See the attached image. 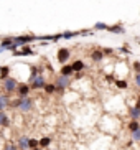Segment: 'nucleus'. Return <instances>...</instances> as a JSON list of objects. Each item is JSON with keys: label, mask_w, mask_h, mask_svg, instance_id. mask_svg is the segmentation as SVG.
Returning a JSON list of instances; mask_svg holds the SVG:
<instances>
[{"label": "nucleus", "mask_w": 140, "mask_h": 150, "mask_svg": "<svg viewBox=\"0 0 140 150\" xmlns=\"http://www.w3.org/2000/svg\"><path fill=\"white\" fill-rule=\"evenodd\" d=\"M17 89H18V81L15 79V78H7L5 81H2V91H4L5 94H13V93H17Z\"/></svg>", "instance_id": "nucleus-1"}, {"label": "nucleus", "mask_w": 140, "mask_h": 150, "mask_svg": "<svg viewBox=\"0 0 140 150\" xmlns=\"http://www.w3.org/2000/svg\"><path fill=\"white\" fill-rule=\"evenodd\" d=\"M56 93H59V94H63L66 91V89L71 86V78H66V76H58L56 78Z\"/></svg>", "instance_id": "nucleus-2"}, {"label": "nucleus", "mask_w": 140, "mask_h": 150, "mask_svg": "<svg viewBox=\"0 0 140 150\" xmlns=\"http://www.w3.org/2000/svg\"><path fill=\"white\" fill-rule=\"evenodd\" d=\"M33 106H35V102H33V99H31L30 96H28V97H22V104H20L18 110L23 112V114H28V112L33 109Z\"/></svg>", "instance_id": "nucleus-3"}, {"label": "nucleus", "mask_w": 140, "mask_h": 150, "mask_svg": "<svg viewBox=\"0 0 140 150\" xmlns=\"http://www.w3.org/2000/svg\"><path fill=\"white\" fill-rule=\"evenodd\" d=\"M56 58H58V61L61 63V64H66V61L71 58V50L59 48V50H58V53H56Z\"/></svg>", "instance_id": "nucleus-4"}, {"label": "nucleus", "mask_w": 140, "mask_h": 150, "mask_svg": "<svg viewBox=\"0 0 140 150\" xmlns=\"http://www.w3.org/2000/svg\"><path fill=\"white\" fill-rule=\"evenodd\" d=\"M46 84H48V83H46V79H45V76L40 74L35 81H31L30 86H31V89H33V91H38V89H45V86H46Z\"/></svg>", "instance_id": "nucleus-5"}, {"label": "nucleus", "mask_w": 140, "mask_h": 150, "mask_svg": "<svg viewBox=\"0 0 140 150\" xmlns=\"http://www.w3.org/2000/svg\"><path fill=\"white\" fill-rule=\"evenodd\" d=\"M30 91H31V86H30V83H22V84H18L17 94H18V97H28V94H30Z\"/></svg>", "instance_id": "nucleus-6"}, {"label": "nucleus", "mask_w": 140, "mask_h": 150, "mask_svg": "<svg viewBox=\"0 0 140 150\" xmlns=\"http://www.w3.org/2000/svg\"><path fill=\"white\" fill-rule=\"evenodd\" d=\"M110 33H114V35H125V28H124V25L120 22H117L115 25H109V30Z\"/></svg>", "instance_id": "nucleus-7"}, {"label": "nucleus", "mask_w": 140, "mask_h": 150, "mask_svg": "<svg viewBox=\"0 0 140 150\" xmlns=\"http://www.w3.org/2000/svg\"><path fill=\"white\" fill-rule=\"evenodd\" d=\"M28 142H30V137L26 135H22L17 139V147L20 150H30V147H28Z\"/></svg>", "instance_id": "nucleus-8"}, {"label": "nucleus", "mask_w": 140, "mask_h": 150, "mask_svg": "<svg viewBox=\"0 0 140 150\" xmlns=\"http://www.w3.org/2000/svg\"><path fill=\"white\" fill-rule=\"evenodd\" d=\"M13 43H15L13 36H5V38H2V41H0V48H4V50H10V48L13 46Z\"/></svg>", "instance_id": "nucleus-9"}, {"label": "nucleus", "mask_w": 140, "mask_h": 150, "mask_svg": "<svg viewBox=\"0 0 140 150\" xmlns=\"http://www.w3.org/2000/svg\"><path fill=\"white\" fill-rule=\"evenodd\" d=\"M102 58H104V53H102V48H96L94 51L91 53V59L94 63H101Z\"/></svg>", "instance_id": "nucleus-10"}, {"label": "nucleus", "mask_w": 140, "mask_h": 150, "mask_svg": "<svg viewBox=\"0 0 140 150\" xmlns=\"http://www.w3.org/2000/svg\"><path fill=\"white\" fill-rule=\"evenodd\" d=\"M129 117L130 120H140V107L139 106H134L129 109Z\"/></svg>", "instance_id": "nucleus-11"}, {"label": "nucleus", "mask_w": 140, "mask_h": 150, "mask_svg": "<svg viewBox=\"0 0 140 150\" xmlns=\"http://www.w3.org/2000/svg\"><path fill=\"white\" fill-rule=\"evenodd\" d=\"M0 127H2V129L10 127V119H8V114H7L5 110H2V112H0Z\"/></svg>", "instance_id": "nucleus-12"}, {"label": "nucleus", "mask_w": 140, "mask_h": 150, "mask_svg": "<svg viewBox=\"0 0 140 150\" xmlns=\"http://www.w3.org/2000/svg\"><path fill=\"white\" fill-rule=\"evenodd\" d=\"M59 74L66 76V78H71V76L74 74V69H73V66H71V64H63L61 71H59Z\"/></svg>", "instance_id": "nucleus-13"}, {"label": "nucleus", "mask_w": 140, "mask_h": 150, "mask_svg": "<svg viewBox=\"0 0 140 150\" xmlns=\"http://www.w3.org/2000/svg\"><path fill=\"white\" fill-rule=\"evenodd\" d=\"M71 66H73V69H74V73H83L84 68H86V64H84L83 59H76V61L71 63Z\"/></svg>", "instance_id": "nucleus-14"}, {"label": "nucleus", "mask_w": 140, "mask_h": 150, "mask_svg": "<svg viewBox=\"0 0 140 150\" xmlns=\"http://www.w3.org/2000/svg\"><path fill=\"white\" fill-rule=\"evenodd\" d=\"M7 78H10V66L8 64H2L0 66V79L5 81Z\"/></svg>", "instance_id": "nucleus-15"}, {"label": "nucleus", "mask_w": 140, "mask_h": 150, "mask_svg": "<svg viewBox=\"0 0 140 150\" xmlns=\"http://www.w3.org/2000/svg\"><path fill=\"white\" fill-rule=\"evenodd\" d=\"M127 130H129L130 134L140 130V120H130V122L127 124Z\"/></svg>", "instance_id": "nucleus-16"}, {"label": "nucleus", "mask_w": 140, "mask_h": 150, "mask_svg": "<svg viewBox=\"0 0 140 150\" xmlns=\"http://www.w3.org/2000/svg\"><path fill=\"white\" fill-rule=\"evenodd\" d=\"M0 104L4 106V109H7V107H10V104H12V99H10L8 94H0Z\"/></svg>", "instance_id": "nucleus-17"}, {"label": "nucleus", "mask_w": 140, "mask_h": 150, "mask_svg": "<svg viewBox=\"0 0 140 150\" xmlns=\"http://www.w3.org/2000/svg\"><path fill=\"white\" fill-rule=\"evenodd\" d=\"M51 142H53L51 137L45 135V137H41V139H40V147H41V149H48V147L51 145Z\"/></svg>", "instance_id": "nucleus-18"}, {"label": "nucleus", "mask_w": 140, "mask_h": 150, "mask_svg": "<svg viewBox=\"0 0 140 150\" xmlns=\"http://www.w3.org/2000/svg\"><path fill=\"white\" fill-rule=\"evenodd\" d=\"M30 69H31V73H30V81H28V83H31V81H35L36 78H38V76L41 74V69H40L38 66H31Z\"/></svg>", "instance_id": "nucleus-19"}, {"label": "nucleus", "mask_w": 140, "mask_h": 150, "mask_svg": "<svg viewBox=\"0 0 140 150\" xmlns=\"http://www.w3.org/2000/svg\"><path fill=\"white\" fill-rule=\"evenodd\" d=\"M92 30H94V31H104V30L107 31V30H109V25H107V23H102V22H97Z\"/></svg>", "instance_id": "nucleus-20"}, {"label": "nucleus", "mask_w": 140, "mask_h": 150, "mask_svg": "<svg viewBox=\"0 0 140 150\" xmlns=\"http://www.w3.org/2000/svg\"><path fill=\"white\" fill-rule=\"evenodd\" d=\"M43 91L46 94H54V93H56V84H54V83H48L46 86H45Z\"/></svg>", "instance_id": "nucleus-21"}, {"label": "nucleus", "mask_w": 140, "mask_h": 150, "mask_svg": "<svg viewBox=\"0 0 140 150\" xmlns=\"http://www.w3.org/2000/svg\"><path fill=\"white\" fill-rule=\"evenodd\" d=\"M78 35H79V31H64L63 33V40H71V38H74Z\"/></svg>", "instance_id": "nucleus-22"}, {"label": "nucleus", "mask_w": 140, "mask_h": 150, "mask_svg": "<svg viewBox=\"0 0 140 150\" xmlns=\"http://www.w3.org/2000/svg\"><path fill=\"white\" fill-rule=\"evenodd\" d=\"M28 147H30V150H33V149H38V147H40V139H31V137H30V142H28Z\"/></svg>", "instance_id": "nucleus-23"}, {"label": "nucleus", "mask_w": 140, "mask_h": 150, "mask_svg": "<svg viewBox=\"0 0 140 150\" xmlns=\"http://www.w3.org/2000/svg\"><path fill=\"white\" fill-rule=\"evenodd\" d=\"M115 86H117L119 89H127L129 84H127V81H125V79H117V81H115Z\"/></svg>", "instance_id": "nucleus-24"}, {"label": "nucleus", "mask_w": 140, "mask_h": 150, "mask_svg": "<svg viewBox=\"0 0 140 150\" xmlns=\"http://www.w3.org/2000/svg\"><path fill=\"white\" fill-rule=\"evenodd\" d=\"M20 104H22V97H17V99H12V104H10V107H15V109H18V107H20Z\"/></svg>", "instance_id": "nucleus-25"}, {"label": "nucleus", "mask_w": 140, "mask_h": 150, "mask_svg": "<svg viewBox=\"0 0 140 150\" xmlns=\"http://www.w3.org/2000/svg\"><path fill=\"white\" fill-rule=\"evenodd\" d=\"M130 140H132V142H140V130L130 134Z\"/></svg>", "instance_id": "nucleus-26"}, {"label": "nucleus", "mask_w": 140, "mask_h": 150, "mask_svg": "<svg viewBox=\"0 0 140 150\" xmlns=\"http://www.w3.org/2000/svg\"><path fill=\"white\" fill-rule=\"evenodd\" d=\"M4 150H20V149L17 147V144H5Z\"/></svg>", "instance_id": "nucleus-27"}, {"label": "nucleus", "mask_w": 140, "mask_h": 150, "mask_svg": "<svg viewBox=\"0 0 140 150\" xmlns=\"http://www.w3.org/2000/svg\"><path fill=\"white\" fill-rule=\"evenodd\" d=\"M132 68H134V71H135V74H139L140 73V61H134L132 63Z\"/></svg>", "instance_id": "nucleus-28"}, {"label": "nucleus", "mask_w": 140, "mask_h": 150, "mask_svg": "<svg viewBox=\"0 0 140 150\" xmlns=\"http://www.w3.org/2000/svg\"><path fill=\"white\" fill-rule=\"evenodd\" d=\"M102 53H104V56H112V54H114V50L112 48H102Z\"/></svg>", "instance_id": "nucleus-29"}, {"label": "nucleus", "mask_w": 140, "mask_h": 150, "mask_svg": "<svg viewBox=\"0 0 140 150\" xmlns=\"http://www.w3.org/2000/svg\"><path fill=\"white\" fill-rule=\"evenodd\" d=\"M119 53H124V54H130V50H129L127 46H120V48H119Z\"/></svg>", "instance_id": "nucleus-30"}, {"label": "nucleus", "mask_w": 140, "mask_h": 150, "mask_svg": "<svg viewBox=\"0 0 140 150\" xmlns=\"http://www.w3.org/2000/svg\"><path fill=\"white\" fill-rule=\"evenodd\" d=\"M105 81H107V83H115V78L112 74H107L105 76Z\"/></svg>", "instance_id": "nucleus-31"}, {"label": "nucleus", "mask_w": 140, "mask_h": 150, "mask_svg": "<svg viewBox=\"0 0 140 150\" xmlns=\"http://www.w3.org/2000/svg\"><path fill=\"white\" fill-rule=\"evenodd\" d=\"M134 81H135V84L140 88V73H139V74H135V76H134Z\"/></svg>", "instance_id": "nucleus-32"}, {"label": "nucleus", "mask_w": 140, "mask_h": 150, "mask_svg": "<svg viewBox=\"0 0 140 150\" xmlns=\"http://www.w3.org/2000/svg\"><path fill=\"white\" fill-rule=\"evenodd\" d=\"M76 79H79V78H83V73H76V76H74Z\"/></svg>", "instance_id": "nucleus-33"}, {"label": "nucleus", "mask_w": 140, "mask_h": 150, "mask_svg": "<svg viewBox=\"0 0 140 150\" xmlns=\"http://www.w3.org/2000/svg\"><path fill=\"white\" fill-rule=\"evenodd\" d=\"M2 110H5V109H4V106H2V104H0V112H2Z\"/></svg>", "instance_id": "nucleus-34"}, {"label": "nucleus", "mask_w": 140, "mask_h": 150, "mask_svg": "<svg viewBox=\"0 0 140 150\" xmlns=\"http://www.w3.org/2000/svg\"><path fill=\"white\" fill-rule=\"evenodd\" d=\"M33 150H43V149H41V147H38V149H33Z\"/></svg>", "instance_id": "nucleus-35"}, {"label": "nucleus", "mask_w": 140, "mask_h": 150, "mask_svg": "<svg viewBox=\"0 0 140 150\" xmlns=\"http://www.w3.org/2000/svg\"><path fill=\"white\" fill-rule=\"evenodd\" d=\"M137 102H140V94H139V101H137Z\"/></svg>", "instance_id": "nucleus-36"}, {"label": "nucleus", "mask_w": 140, "mask_h": 150, "mask_svg": "<svg viewBox=\"0 0 140 150\" xmlns=\"http://www.w3.org/2000/svg\"><path fill=\"white\" fill-rule=\"evenodd\" d=\"M137 40H140V36H139V38H137Z\"/></svg>", "instance_id": "nucleus-37"}, {"label": "nucleus", "mask_w": 140, "mask_h": 150, "mask_svg": "<svg viewBox=\"0 0 140 150\" xmlns=\"http://www.w3.org/2000/svg\"><path fill=\"white\" fill-rule=\"evenodd\" d=\"M139 45H140V40H139Z\"/></svg>", "instance_id": "nucleus-38"}, {"label": "nucleus", "mask_w": 140, "mask_h": 150, "mask_svg": "<svg viewBox=\"0 0 140 150\" xmlns=\"http://www.w3.org/2000/svg\"><path fill=\"white\" fill-rule=\"evenodd\" d=\"M139 15H140V13H139Z\"/></svg>", "instance_id": "nucleus-39"}]
</instances>
